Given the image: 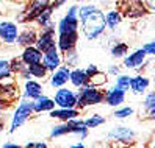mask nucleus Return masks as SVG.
Wrapping results in <instances>:
<instances>
[{"label": "nucleus", "mask_w": 155, "mask_h": 148, "mask_svg": "<svg viewBox=\"0 0 155 148\" xmlns=\"http://www.w3.org/2000/svg\"><path fill=\"white\" fill-rule=\"evenodd\" d=\"M78 16V27L81 33L88 41H96L102 36L107 30L105 25V11L94 3H83L78 5L77 10Z\"/></svg>", "instance_id": "f257e3e1"}, {"label": "nucleus", "mask_w": 155, "mask_h": 148, "mask_svg": "<svg viewBox=\"0 0 155 148\" xmlns=\"http://www.w3.org/2000/svg\"><path fill=\"white\" fill-rule=\"evenodd\" d=\"M68 134H75V136L80 137V140H85L89 134V129L86 128L83 118L75 117V118H71V120H66V122H61L55 126H52L49 137L50 139H58V137L68 136Z\"/></svg>", "instance_id": "f03ea898"}, {"label": "nucleus", "mask_w": 155, "mask_h": 148, "mask_svg": "<svg viewBox=\"0 0 155 148\" xmlns=\"http://www.w3.org/2000/svg\"><path fill=\"white\" fill-rule=\"evenodd\" d=\"M75 94H77V108L81 111L89 106H97L100 103H104L105 90L104 87H97V86H93L91 83H88L86 86L78 87L75 90Z\"/></svg>", "instance_id": "7ed1b4c3"}, {"label": "nucleus", "mask_w": 155, "mask_h": 148, "mask_svg": "<svg viewBox=\"0 0 155 148\" xmlns=\"http://www.w3.org/2000/svg\"><path fill=\"white\" fill-rule=\"evenodd\" d=\"M33 114H35V111H33V100H27V98L19 100V103H17L14 112L11 115L10 133L13 134L14 131H17L22 125H25L27 122H28Z\"/></svg>", "instance_id": "20e7f679"}, {"label": "nucleus", "mask_w": 155, "mask_h": 148, "mask_svg": "<svg viewBox=\"0 0 155 148\" xmlns=\"http://www.w3.org/2000/svg\"><path fill=\"white\" fill-rule=\"evenodd\" d=\"M149 62H152V56H147L143 49H136L130 53H127L122 58V66L127 70H136L141 72Z\"/></svg>", "instance_id": "39448f33"}, {"label": "nucleus", "mask_w": 155, "mask_h": 148, "mask_svg": "<svg viewBox=\"0 0 155 148\" xmlns=\"http://www.w3.org/2000/svg\"><path fill=\"white\" fill-rule=\"evenodd\" d=\"M107 139L110 142H113V143L130 145L136 139V133H135V129H132L130 126L116 125V126H113L110 131L107 133Z\"/></svg>", "instance_id": "423d86ee"}, {"label": "nucleus", "mask_w": 155, "mask_h": 148, "mask_svg": "<svg viewBox=\"0 0 155 148\" xmlns=\"http://www.w3.org/2000/svg\"><path fill=\"white\" fill-rule=\"evenodd\" d=\"M78 5H71L68 8L66 14L57 22V33H71V31H78V16H77Z\"/></svg>", "instance_id": "0eeeda50"}, {"label": "nucleus", "mask_w": 155, "mask_h": 148, "mask_svg": "<svg viewBox=\"0 0 155 148\" xmlns=\"http://www.w3.org/2000/svg\"><path fill=\"white\" fill-rule=\"evenodd\" d=\"M52 98L57 108H77V94L72 87H68V84L57 87Z\"/></svg>", "instance_id": "6e6552de"}, {"label": "nucleus", "mask_w": 155, "mask_h": 148, "mask_svg": "<svg viewBox=\"0 0 155 148\" xmlns=\"http://www.w3.org/2000/svg\"><path fill=\"white\" fill-rule=\"evenodd\" d=\"M35 45L41 52H45L52 47H55L57 45V27H55V24L50 27H45V28H41L38 31V38H36Z\"/></svg>", "instance_id": "1a4fd4ad"}, {"label": "nucleus", "mask_w": 155, "mask_h": 148, "mask_svg": "<svg viewBox=\"0 0 155 148\" xmlns=\"http://www.w3.org/2000/svg\"><path fill=\"white\" fill-rule=\"evenodd\" d=\"M21 27L14 20H2L0 22V44L3 45H16L17 34H19Z\"/></svg>", "instance_id": "9d476101"}, {"label": "nucleus", "mask_w": 155, "mask_h": 148, "mask_svg": "<svg viewBox=\"0 0 155 148\" xmlns=\"http://www.w3.org/2000/svg\"><path fill=\"white\" fill-rule=\"evenodd\" d=\"M52 0H28L25 5V11L21 14V22L24 24H33L35 17L38 16L42 10H45L47 6H50Z\"/></svg>", "instance_id": "9b49d317"}, {"label": "nucleus", "mask_w": 155, "mask_h": 148, "mask_svg": "<svg viewBox=\"0 0 155 148\" xmlns=\"http://www.w3.org/2000/svg\"><path fill=\"white\" fill-rule=\"evenodd\" d=\"M19 98H21V92H19V87L16 86L14 78L0 81V101H3L5 105L10 106Z\"/></svg>", "instance_id": "f8f14e48"}, {"label": "nucleus", "mask_w": 155, "mask_h": 148, "mask_svg": "<svg viewBox=\"0 0 155 148\" xmlns=\"http://www.w3.org/2000/svg\"><path fill=\"white\" fill-rule=\"evenodd\" d=\"M41 62L45 66V69L50 72H53L55 69H58L61 64H63V53L58 50V47H52L49 50L42 52V58H41Z\"/></svg>", "instance_id": "ddd939ff"}, {"label": "nucleus", "mask_w": 155, "mask_h": 148, "mask_svg": "<svg viewBox=\"0 0 155 148\" xmlns=\"http://www.w3.org/2000/svg\"><path fill=\"white\" fill-rule=\"evenodd\" d=\"M69 72H71V67H68L66 64H61L58 69H55L53 72L49 73V86L52 89H57V87H61V86H66L69 83Z\"/></svg>", "instance_id": "4468645a"}, {"label": "nucleus", "mask_w": 155, "mask_h": 148, "mask_svg": "<svg viewBox=\"0 0 155 148\" xmlns=\"http://www.w3.org/2000/svg\"><path fill=\"white\" fill-rule=\"evenodd\" d=\"M150 87V78L146 73H136V75L130 77V86L129 90L133 95H144Z\"/></svg>", "instance_id": "2eb2a0df"}, {"label": "nucleus", "mask_w": 155, "mask_h": 148, "mask_svg": "<svg viewBox=\"0 0 155 148\" xmlns=\"http://www.w3.org/2000/svg\"><path fill=\"white\" fill-rule=\"evenodd\" d=\"M125 98H127V92L113 84L111 87H108L105 90L104 103H107L108 106H111V108H117V106H121V105L125 103Z\"/></svg>", "instance_id": "dca6fc26"}, {"label": "nucleus", "mask_w": 155, "mask_h": 148, "mask_svg": "<svg viewBox=\"0 0 155 148\" xmlns=\"http://www.w3.org/2000/svg\"><path fill=\"white\" fill-rule=\"evenodd\" d=\"M78 44V31L71 33H57V47L61 53L75 49Z\"/></svg>", "instance_id": "f3484780"}, {"label": "nucleus", "mask_w": 155, "mask_h": 148, "mask_svg": "<svg viewBox=\"0 0 155 148\" xmlns=\"http://www.w3.org/2000/svg\"><path fill=\"white\" fill-rule=\"evenodd\" d=\"M22 97L27 100H35L38 98L41 94H44V86L39 80H35V78H28V80H24V89H22Z\"/></svg>", "instance_id": "a211bd4d"}, {"label": "nucleus", "mask_w": 155, "mask_h": 148, "mask_svg": "<svg viewBox=\"0 0 155 148\" xmlns=\"http://www.w3.org/2000/svg\"><path fill=\"white\" fill-rule=\"evenodd\" d=\"M36 38H38V30L33 28L31 25H25L24 28L19 30L16 45H21V47H27V45H35Z\"/></svg>", "instance_id": "6ab92c4d"}, {"label": "nucleus", "mask_w": 155, "mask_h": 148, "mask_svg": "<svg viewBox=\"0 0 155 148\" xmlns=\"http://www.w3.org/2000/svg\"><path fill=\"white\" fill-rule=\"evenodd\" d=\"M49 117L57 118L60 122H66V120L80 117V109L78 108H53L52 111H49Z\"/></svg>", "instance_id": "aec40b11"}, {"label": "nucleus", "mask_w": 155, "mask_h": 148, "mask_svg": "<svg viewBox=\"0 0 155 148\" xmlns=\"http://www.w3.org/2000/svg\"><path fill=\"white\" fill-rule=\"evenodd\" d=\"M19 58L25 66H30V64H35V62L41 61L42 52L36 47V45H27V47H22V52H21Z\"/></svg>", "instance_id": "412c9836"}, {"label": "nucleus", "mask_w": 155, "mask_h": 148, "mask_svg": "<svg viewBox=\"0 0 155 148\" xmlns=\"http://www.w3.org/2000/svg\"><path fill=\"white\" fill-rule=\"evenodd\" d=\"M146 13H149V11H147V8L144 6L143 0H133V2H129V6L124 10L122 16L129 17V19H140V17H143Z\"/></svg>", "instance_id": "4be33fe9"}, {"label": "nucleus", "mask_w": 155, "mask_h": 148, "mask_svg": "<svg viewBox=\"0 0 155 148\" xmlns=\"http://www.w3.org/2000/svg\"><path fill=\"white\" fill-rule=\"evenodd\" d=\"M55 108V101H53L52 97L41 94L38 98L33 100V111L35 114H42V112H49Z\"/></svg>", "instance_id": "5701e85b"}, {"label": "nucleus", "mask_w": 155, "mask_h": 148, "mask_svg": "<svg viewBox=\"0 0 155 148\" xmlns=\"http://www.w3.org/2000/svg\"><path fill=\"white\" fill-rule=\"evenodd\" d=\"M89 83V78L85 73V69H80V67H72L69 72V84L72 87H81V86H86Z\"/></svg>", "instance_id": "b1692460"}, {"label": "nucleus", "mask_w": 155, "mask_h": 148, "mask_svg": "<svg viewBox=\"0 0 155 148\" xmlns=\"http://www.w3.org/2000/svg\"><path fill=\"white\" fill-rule=\"evenodd\" d=\"M122 19H124L122 11H119V10H110V11H107V13H105V25H107V30L114 31L117 27L122 24Z\"/></svg>", "instance_id": "393cba45"}, {"label": "nucleus", "mask_w": 155, "mask_h": 148, "mask_svg": "<svg viewBox=\"0 0 155 148\" xmlns=\"http://www.w3.org/2000/svg\"><path fill=\"white\" fill-rule=\"evenodd\" d=\"M53 11L50 6H47L45 10H42L38 16L35 17V20H33V24H36L39 27V28H45V27H50V25H53L55 22H53Z\"/></svg>", "instance_id": "a878e982"}, {"label": "nucleus", "mask_w": 155, "mask_h": 148, "mask_svg": "<svg viewBox=\"0 0 155 148\" xmlns=\"http://www.w3.org/2000/svg\"><path fill=\"white\" fill-rule=\"evenodd\" d=\"M143 109L149 120L155 118V92H152V90L146 92L144 100H143Z\"/></svg>", "instance_id": "bb28decb"}, {"label": "nucleus", "mask_w": 155, "mask_h": 148, "mask_svg": "<svg viewBox=\"0 0 155 148\" xmlns=\"http://www.w3.org/2000/svg\"><path fill=\"white\" fill-rule=\"evenodd\" d=\"M27 70H28L30 77L35 78V80H45L49 77V70L45 69V66L39 61V62H35V64H30L27 66Z\"/></svg>", "instance_id": "cd10ccee"}, {"label": "nucleus", "mask_w": 155, "mask_h": 148, "mask_svg": "<svg viewBox=\"0 0 155 148\" xmlns=\"http://www.w3.org/2000/svg\"><path fill=\"white\" fill-rule=\"evenodd\" d=\"M110 53H111V58H114V59H122L125 55L129 53V44L121 42V41H116V42L111 45Z\"/></svg>", "instance_id": "c85d7f7f"}, {"label": "nucleus", "mask_w": 155, "mask_h": 148, "mask_svg": "<svg viewBox=\"0 0 155 148\" xmlns=\"http://www.w3.org/2000/svg\"><path fill=\"white\" fill-rule=\"evenodd\" d=\"M78 62H80V55L77 53L75 49H72V50H68L63 53V64H66L68 67H77L78 66Z\"/></svg>", "instance_id": "c756f323"}, {"label": "nucleus", "mask_w": 155, "mask_h": 148, "mask_svg": "<svg viewBox=\"0 0 155 148\" xmlns=\"http://www.w3.org/2000/svg\"><path fill=\"white\" fill-rule=\"evenodd\" d=\"M14 78V73L11 70V61L6 58H0V81Z\"/></svg>", "instance_id": "7c9ffc66"}, {"label": "nucleus", "mask_w": 155, "mask_h": 148, "mask_svg": "<svg viewBox=\"0 0 155 148\" xmlns=\"http://www.w3.org/2000/svg\"><path fill=\"white\" fill-rule=\"evenodd\" d=\"M83 122L86 125L88 129H93V128H99V126H102L107 120L104 115H100V114H89L86 118H83Z\"/></svg>", "instance_id": "2f4dec72"}, {"label": "nucleus", "mask_w": 155, "mask_h": 148, "mask_svg": "<svg viewBox=\"0 0 155 148\" xmlns=\"http://www.w3.org/2000/svg\"><path fill=\"white\" fill-rule=\"evenodd\" d=\"M133 114H135V109H133L132 106H124V105H121V106L114 108L113 117L117 118V120H125V118L132 117Z\"/></svg>", "instance_id": "473e14b6"}, {"label": "nucleus", "mask_w": 155, "mask_h": 148, "mask_svg": "<svg viewBox=\"0 0 155 148\" xmlns=\"http://www.w3.org/2000/svg\"><path fill=\"white\" fill-rule=\"evenodd\" d=\"M89 83L93 86H97V87H105V84L108 83V75H107V72H97L94 77H91L89 78Z\"/></svg>", "instance_id": "72a5a7b5"}, {"label": "nucleus", "mask_w": 155, "mask_h": 148, "mask_svg": "<svg viewBox=\"0 0 155 148\" xmlns=\"http://www.w3.org/2000/svg\"><path fill=\"white\" fill-rule=\"evenodd\" d=\"M114 86L121 87L122 90H129V86H130V75H125V73H117L116 75V80H114Z\"/></svg>", "instance_id": "f704fd0d"}, {"label": "nucleus", "mask_w": 155, "mask_h": 148, "mask_svg": "<svg viewBox=\"0 0 155 148\" xmlns=\"http://www.w3.org/2000/svg\"><path fill=\"white\" fill-rule=\"evenodd\" d=\"M141 49L146 52V55H147V56H153V55H155V42H153V41L144 42Z\"/></svg>", "instance_id": "c9c22d12"}, {"label": "nucleus", "mask_w": 155, "mask_h": 148, "mask_svg": "<svg viewBox=\"0 0 155 148\" xmlns=\"http://www.w3.org/2000/svg\"><path fill=\"white\" fill-rule=\"evenodd\" d=\"M117 73H121V67L116 66V64H110L108 69H107V75L108 77H116Z\"/></svg>", "instance_id": "e433bc0d"}, {"label": "nucleus", "mask_w": 155, "mask_h": 148, "mask_svg": "<svg viewBox=\"0 0 155 148\" xmlns=\"http://www.w3.org/2000/svg\"><path fill=\"white\" fill-rule=\"evenodd\" d=\"M97 72H99V67L96 66V64H88V67H85V73L88 75V78L94 77Z\"/></svg>", "instance_id": "4c0bfd02"}, {"label": "nucleus", "mask_w": 155, "mask_h": 148, "mask_svg": "<svg viewBox=\"0 0 155 148\" xmlns=\"http://www.w3.org/2000/svg\"><path fill=\"white\" fill-rule=\"evenodd\" d=\"M68 2H69V0H52V2H50V8L53 11H57V10H60L61 6H64Z\"/></svg>", "instance_id": "58836bf2"}, {"label": "nucleus", "mask_w": 155, "mask_h": 148, "mask_svg": "<svg viewBox=\"0 0 155 148\" xmlns=\"http://www.w3.org/2000/svg\"><path fill=\"white\" fill-rule=\"evenodd\" d=\"M27 148H47V142H27L25 143Z\"/></svg>", "instance_id": "ea45409f"}, {"label": "nucleus", "mask_w": 155, "mask_h": 148, "mask_svg": "<svg viewBox=\"0 0 155 148\" xmlns=\"http://www.w3.org/2000/svg\"><path fill=\"white\" fill-rule=\"evenodd\" d=\"M143 3H144L146 8H147V11H149L150 14L155 11V0H143Z\"/></svg>", "instance_id": "a19ab883"}, {"label": "nucleus", "mask_w": 155, "mask_h": 148, "mask_svg": "<svg viewBox=\"0 0 155 148\" xmlns=\"http://www.w3.org/2000/svg\"><path fill=\"white\" fill-rule=\"evenodd\" d=\"M2 146H3V148H17L19 145H17V143H14V142H5Z\"/></svg>", "instance_id": "79ce46f5"}, {"label": "nucleus", "mask_w": 155, "mask_h": 148, "mask_svg": "<svg viewBox=\"0 0 155 148\" xmlns=\"http://www.w3.org/2000/svg\"><path fill=\"white\" fill-rule=\"evenodd\" d=\"M71 146L72 148H85V143L83 142H77V143H72Z\"/></svg>", "instance_id": "37998d69"}, {"label": "nucleus", "mask_w": 155, "mask_h": 148, "mask_svg": "<svg viewBox=\"0 0 155 148\" xmlns=\"http://www.w3.org/2000/svg\"><path fill=\"white\" fill-rule=\"evenodd\" d=\"M5 129V125H3V122H2V118H0V133H2Z\"/></svg>", "instance_id": "c03bdc74"}, {"label": "nucleus", "mask_w": 155, "mask_h": 148, "mask_svg": "<svg viewBox=\"0 0 155 148\" xmlns=\"http://www.w3.org/2000/svg\"><path fill=\"white\" fill-rule=\"evenodd\" d=\"M0 16H2V0H0Z\"/></svg>", "instance_id": "a18cd8bd"}, {"label": "nucleus", "mask_w": 155, "mask_h": 148, "mask_svg": "<svg viewBox=\"0 0 155 148\" xmlns=\"http://www.w3.org/2000/svg\"><path fill=\"white\" fill-rule=\"evenodd\" d=\"M78 2H85V0H78Z\"/></svg>", "instance_id": "49530a36"}]
</instances>
